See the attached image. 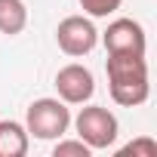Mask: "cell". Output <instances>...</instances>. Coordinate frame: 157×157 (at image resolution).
<instances>
[{"label": "cell", "instance_id": "8fae6325", "mask_svg": "<svg viewBox=\"0 0 157 157\" xmlns=\"http://www.w3.org/2000/svg\"><path fill=\"white\" fill-rule=\"evenodd\" d=\"M120 154H123V157H126V154H132V157H157V142H154L151 136H142V139L129 142L126 148H120Z\"/></svg>", "mask_w": 157, "mask_h": 157}, {"label": "cell", "instance_id": "8992f818", "mask_svg": "<svg viewBox=\"0 0 157 157\" xmlns=\"http://www.w3.org/2000/svg\"><path fill=\"white\" fill-rule=\"evenodd\" d=\"M102 43L108 52H142L145 56V28L132 19H114L108 25V31L102 34Z\"/></svg>", "mask_w": 157, "mask_h": 157}, {"label": "cell", "instance_id": "5b68a950", "mask_svg": "<svg viewBox=\"0 0 157 157\" xmlns=\"http://www.w3.org/2000/svg\"><path fill=\"white\" fill-rule=\"evenodd\" d=\"M56 90H59V99H62L65 105H83V102H90L93 93H96V77H93L90 68H83V65L74 62V65L59 68V74H56Z\"/></svg>", "mask_w": 157, "mask_h": 157}, {"label": "cell", "instance_id": "9c48e42d", "mask_svg": "<svg viewBox=\"0 0 157 157\" xmlns=\"http://www.w3.org/2000/svg\"><path fill=\"white\" fill-rule=\"evenodd\" d=\"M90 154H93V148H90L86 142H80V139L59 142L56 151H52V157H90Z\"/></svg>", "mask_w": 157, "mask_h": 157}, {"label": "cell", "instance_id": "277c9868", "mask_svg": "<svg viewBox=\"0 0 157 157\" xmlns=\"http://www.w3.org/2000/svg\"><path fill=\"white\" fill-rule=\"evenodd\" d=\"M56 40H59V49H62L65 56H74V59H77V56H86V52L96 49L99 31H96V25H93L90 19H83V16H68V19L59 22Z\"/></svg>", "mask_w": 157, "mask_h": 157}, {"label": "cell", "instance_id": "52a82bcc", "mask_svg": "<svg viewBox=\"0 0 157 157\" xmlns=\"http://www.w3.org/2000/svg\"><path fill=\"white\" fill-rule=\"evenodd\" d=\"M28 129L19 120H0V157H25Z\"/></svg>", "mask_w": 157, "mask_h": 157}, {"label": "cell", "instance_id": "3957f363", "mask_svg": "<svg viewBox=\"0 0 157 157\" xmlns=\"http://www.w3.org/2000/svg\"><path fill=\"white\" fill-rule=\"evenodd\" d=\"M74 126H77V139L86 142L93 151H105L117 142V117L102 108V105H90V108H80V114L74 117Z\"/></svg>", "mask_w": 157, "mask_h": 157}, {"label": "cell", "instance_id": "7a4b0ae2", "mask_svg": "<svg viewBox=\"0 0 157 157\" xmlns=\"http://www.w3.org/2000/svg\"><path fill=\"white\" fill-rule=\"evenodd\" d=\"M68 126H71V111L62 99H37L28 105V114H25L28 136L52 142V139H62Z\"/></svg>", "mask_w": 157, "mask_h": 157}, {"label": "cell", "instance_id": "30bf717a", "mask_svg": "<svg viewBox=\"0 0 157 157\" xmlns=\"http://www.w3.org/2000/svg\"><path fill=\"white\" fill-rule=\"evenodd\" d=\"M120 3H123V0H80V6H83L93 19H105V16L117 13Z\"/></svg>", "mask_w": 157, "mask_h": 157}, {"label": "cell", "instance_id": "ba28073f", "mask_svg": "<svg viewBox=\"0 0 157 157\" xmlns=\"http://www.w3.org/2000/svg\"><path fill=\"white\" fill-rule=\"evenodd\" d=\"M28 25V6L22 0H0V34L16 37Z\"/></svg>", "mask_w": 157, "mask_h": 157}, {"label": "cell", "instance_id": "6da1fadb", "mask_svg": "<svg viewBox=\"0 0 157 157\" xmlns=\"http://www.w3.org/2000/svg\"><path fill=\"white\" fill-rule=\"evenodd\" d=\"M108 90L111 99L123 108H136L148 102V62L142 52H108Z\"/></svg>", "mask_w": 157, "mask_h": 157}]
</instances>
